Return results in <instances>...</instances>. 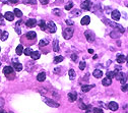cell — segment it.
Returning a JSON list of instances; mask_svg holds the SVG:
<instances>
[{"instance_id": "46", "label": "cell", "mask_w": 128, "mask_h": 113, "mask_svg": "<svg viewBox=\"0 0 128 113\" xmlns=\"http://www.w3.org/2000/svg\"><path fill=\"white\" fill-rule=\"evenodd\" d=\"M79 108H80V109L85 110V109H86V105H85V104H80V105H79Z\"/></svg>"}, {"instance_id": "25", "label": "cell", "mask_w": 128, "mask_h": 113, "mask_svg": "<svg viewBox=\"0 0 128 113\" xmlns=\"http://www.w3.org/2000/svg\"><path fill=\"white\" fill-rule=\"evenodd\" d=\"M7 38H8V32L4 31L0 34V39H1V41H6Z\"/></svg>"}, {"instance_id": "20", "label": "cell", "mask_w": 128, "mask_h": 113, "mask_svg": "<svg viewBox=\"0 0 128 113\" xmlns=\"http://www.w3.org/2000/svg\"><path fill=\"white\" fill-rule=\"evenodd\" d=\"M37 80H38V82H44L46 80V73L45 72L39 73V75H37Z\"/></svg>"}, {"instance_id": "41", "label": "cell", "mask_w": 128, "mask_h": 113, "mask_svg": "<svg viewBox=\"0 0 128 113\" xmlns=\"http://www.w3.org/2000/svg\"><path fill=\"white\" fill-rule=\"evenodd\" d=\"M122 91L123 92H127V83H125L124 85L122 86Z\"/></svg>"}, {"instance_id": "26", "label": "cell", "mask_w": 128, "mask_h": 113, "mask_svg": "<svg viewBox=\"0 0 128 113\" xmlns=\"http://www.w3.org/2000/svg\"><path fill=\"white\" fill-rule=\"evenodd\" d=\"M53 49H54V51L55 52H58L60 49H59V42L58 40H54L53 42Z\"/></svg>"}, {"instance_id": "31", "label": "cell", "mask_w": 128, "mask_h": 113, "mask_svg": "<svg viewBox=\"0 0 128 113\" xmlns=\"http://www.w3.org/2000/svg\"><path fill=\"white\" fill-rule=\"evenodd\" d=\"M32 52H33V50H32L31 48H27V49H24V50H23V53L26 54L27 56H29V55H31Z\"/></svg>"}, {"instance_id": "44", "label": "cell", "mask_w": 128, "mask_h": 113, "mask_svg": "<svg viewBox=\"0 0 128 113\" xmlns=\"http://www.w3.org/2000/svg\"><path fill=\"white\" fill-rule=\"evenodd\" d=\"M3 23H4V16L0 13V24H3Z\"/></svg>"}, {"instance_id": "51", "label": "cell", "mask_w": 128, "mask_h": 113, "mask_svg": "<svg viewBox=\"0 0 128 113\" xmlns=\"http://www.w3.org/2000/svg\"><path fill=\"white\" fill-rule=\"evenodd\" d=\"M0 1H1V2H4V3H6V2H7V0H0Z\"/></svg>"}, {"instance_id": "6", "label": "cell", "mask_w": 128, "mask_h": 113, "mask_svg": "<svg viewBox=\"0 0 128 113\" xmlns=\"http://www.w3.org/2000/svg\"><path fill=\"white\" fill-rule=\"evenodd\" d=\"M81 8L85 10H91L92 0H81Z\"/></svg>"}, {"instance_id": "39", "label": "cell", "mask_w": 128, "mask_h": 113, "mask_svg": "<svg viewBox=\"0 0 128 113\" xmlns=\"http://www.w3.org/2000/svg\"><path fill=\"white\" fill-rule=\"evenodd\" d=\"M4 106V100H3V98H0V109H2Z\"/></svg>"}, {"instance_id": "17", "label": "cell", "mask_w": 128, "mask_h": 113, "mask_svg": "<svg viewBox=\"0 0 128 113\" xmlns=\"http://www.w3.org/2000/svg\"><path fill=\"white\" fill-rule=\"evenodd\" d=\"M36 37H37V34L35 33V32H28L27 33V38L28 39V40H35L36 39Z\"/></svg>"}, {"instance_id": "34", "label": "cell", "mask_w": 128, "mask_h": 113, "mask_svg": "<svg viewBox=\"0 0 128 113\" xmlns=\"http://www.w3.org/2000/svg\"><path fill=\"white\" fill-rule=\"evenodd\" d=\"M85 61H81L80 63H79V69L80 70H83V69H85Z\"/></svg>"}, {"instance_id": "1", "label": "cell", "mask_w": 128, "mask_h": 113, "mask_svg": "<svg viewBox=\"0 0 128 113\" xmlns=\"http://www.w3.org/2000/svg\"><path fill=\"white\" fill-rule=\"evenodd\" d=\"M103 22H104L105 23H107V24H109L110 27H112V28H114V29H116V31H118L119 33H124L125 32V29L123 28L121 24H118V23H114V22H111V21H109V19H103Z\"/></svg>"}, {"instance_id": "2", "label": "cell", "mask_w": 128, "mask_h": 113, "mask_svg": "<svg viewBox=\"0 0 128 113\" xmlns=\"http://www.w3.org/2000/svg\"><path fill=\"white\" fill-rule=\"evenodd\" d=\"M42 100H43V102H44V103H46V104H47L48 106H50V107L57 108V107H59V106H60V105H59L57 102H55V101L51 100L50 98H47V97H43V98H42Z\"/></svg>"}, {"instance_id": "15", "label": "cell", "mask_w": 128, "mask_h": 113, "mask_svg": "<svg viewBox=\"0 0 128 113\" xmlns=\"http://www.w3.org/2000/svg\"><path fill=\"white\" fill-rule=\"evenodd\" d=\"M80 23H81V24H82V26H87V24H90V23H91V17L88 16V15L83 16Z\"/></svg>"}, {"instance_id": "7", "label": "cell", "mask_w": 128, "mask_h": 113, "mask_svg": "<svg viewBox=\"0 0 128 113\" xmlns=\"http://www.w3.org/2000/svg\"><path fill=\"white\" fill-rule=\"evenodd\" d=\"M115 77H116V80L121 82L122 83H126V73L124 72H117L115 75Z\"/></svg>"}, {"instance_id": "16", "label": "cell", "mask_w": 128, "mask_h": 113, "mask_svg": "<svg viewBox=\"0 0 128 113\" xmlns=\"http://www.w3.org/2000/svg\"><path fill=\"white\" fill-rule=\"evenodd\" d=\"M29 56L32 57V59H34V60H38L39 58H40V56H41V53L39 52V51H33L32 54H31Z\"/></svg>"}, {"instance_id": "35", "label": "cell", "mask_w": 128, "mask_h": 113, "mask_svg": "<svg viewBox=\"0 0 128 113\" xmlns=\"http://www.w3.org/2000/svg\"><path fill=\"white\" fill-rule=\"evenodd\" d=\"M92 113H103V110L101 109V108H93Z\"/></svg>"}, {"instance_id": "28", "label": "cell", "mask_w": 128, "mask_h": 113, "mask_svg": "<svg viewBox=\"0 0 128 113\" xmlns=\"http://www.w3.org/2000/svg\"><path fill=\"white\" fill-rule=\"evenodd\" d=\"M13 14H14V16H17V17H21V16H22V12L19 10L18 8H15V9H14Z\"/></svg>"}, {"instance_id": "49", "label": "cell", "mask_w": 128, "mask_h": 113, "mask_svg": "<svg viewBox=\"0 0 128 113\" xmlns=\"http://www.w3.org/2000/svg\"><path fill=\"white\" fill-rule=\"evenodd\" d=\"M88 53L92 54V53H93V50H92V49H88Z\"/></svg>"}, {"instance_id": "32", "label": "cell", "mask_w": 128, "mask_h": 113, "mask_svg": "<svg viewBox=\"0 0 128 113\" xmlns=\"http://www.w3.org/2000/svg\"><path fill=\"white\" fill-rule=\"evenodd\" d=\"M49 44V41L48 40H41L40 43H39V45H40V47H43V46H46Z\"/></svg>"}, {"instance_id": "29", "label": "cell", "mask_w": 128, "mask_h": 113, "mask_svg": "<svg viewBox=\"0 0 128 113\" xmlns=\"http://www.w3.org/2000/svg\"><path fill=\"white\" fill-rule=\"evenodd\" d=\"M22 52H23V47H22V45H18L16 47V54L19 56V55H21V54H22Z\"/></svg>"}, {"instance_id": "8", "label": "cell", "mask_w": 128, "mask_h": 113, "mask_svg": "<svg viewBox=\"0 0 128 113\" xmlns=\"http://www.w3.org/2000/svg\"><path fill=\"white\" fill-rule=\"evenodd\" d=\"M3 73L7 77L10 75H12V73H13V68H12V66H5V67L3 68Z\"/></svg>"}, {"instance_id": "24", "label": "cell", "mask_w": 128, "mask_h": 113, "mask_svg": "<svg viewBox=\"0 0 128 113\" xmlns=\"http://www.w3.org/2000/svg\"><path fill=\"white\" fill-rule=\"evenodd\" d=\"M37 24H39V27H40L41 30L45 31V29H46V22L44 21V19H41V21H39V22L37 23Z\"/></svg>"}, {"instance_id": "18", "label": "cell", "mask_w": 128, "mask_h": 113, "mask_svg": "<svg viewBox=\"0 0 128 113\" xmlns=\"http://www.w3.org/2000/svg\"><path fill=\"white\" fill-rule=\"evenodd\" d=\"M110 37L113 38V39H118V38H120L121 37V33H119L118 31H112L110 33Z\"/></svg>"}, {"instance_id": "14", "label": "cell", "mask_w": 128, "mask_h": 113, "mask_svg": "<svg viewBox=\"0 0 128 113\" xmlns=\"http://www.w3.org/2000/svg\"><path fill=\"white\" fill-rule=\"evenodd\" d=\"M108 108H109L110 110H112V111H116V110H118V104H117L116 102L112 101V102L109 103V105H108Z\"/></svg>"}, {"instance_id": "38", "label": "cell", "mask_w": 128, "mask_h": 113, "mask_svg": "<svg viewBox=\"0 0 128 113\" xmlns=\"http://www.w3.org/2000/svg\"><path fill=\"white\" fill-rule=\"evenodd\" d=\"M53 13L57 14V15H61V11L59 10V9H53Z\"/></svg>"}, {"instance_id": "43", "label": "cell", "mask_w": 128, "mask_h": 113, "mask_svg": "<svg viewBox=\"0 0 128 113\" xmlns=\"http://www.w3.org/2000/svg\"><path fill=\"white\" fill-rule=\"evenodd\" d=\"M65 23H68L69 26H73V24H74V23H73V22L71 21V19H66Z\"/></svg>"}, {"instance_id": "23", "label": "cell", "mask_w": 128, "mask_h": 113, "mask_svg": "<svg viewBox=\"0 0 128 113\" xmlns=\"http://www.w3.org/2000/svg\"><path fill=\"white\" fill-rule=\"evenodd\" d=\"M92 75L95 76L96 78H100V77L103 76V72H102V70H100V69H96L95 71L92 72Z\"/></svg>"}, {"instance_id": "47", "label": "cell", "mask_w": 128, "mask_h": 113, "mask_svg": "<svg viewBox=\"0 0 128 113\" xmlns=\"http://www.w3.org/2000/svg\"><path fill=\"white\" fill-rule=\"evenodd\" d=\"M8 2H10V3H12V4H15V3L18 2V0H8Z\"/></svg>"}, {"instance_id": "11", "label": "cell", "mask_w": 128, "mask_h": 113, "mask_svg": "<svg viewBox=\"0 0 128 113\" xmlns=\"http://www.w3.org/2000/svg\"><path fill=\"white\" fill-rule=\"evenodd\" d=\"M4 18L6 19V21H8V22H12L13 19H14V14H13V12H10V11H7V12H5V14H4Z\"/></svg>"}, {"instance_id": "45", "label": "cell", "mask_w": 128, "mask_h": 113, "mask_svg": "<svg viewBox=\"0 0 128 113\" xmlns=\"http://www.w3.org/2000/svg\"><path fill=\"white\" fill-rule=\"evenodd\" d=\"M40 2L43 4V5H46V4H48L49 0H40Z\"/></svg>"}, {"instance_id": "9", "label": "cell", "mask_w": 128, "mask_h": 113, "mask_svg": "<svg viewBox=\"0 0 128 113\" xmlns=\"http://www.w3.org/2000/svg\"><path fill=\"white\" fill-rule=\"evenodd\" d=\"M111 16H112V18H113V21H119L120 19V12H119V10H113L112 12H111Z\"/></svg>"}, {"instance_id": "3", "label": "cell", "mask_w": 128, "mask_h": 113, "mask_svg": "<svg viewBox=\"0 0 128 113\" xmlns=\"http://www.w3.org/2000/svg\"><path fill=\"white\" fill-rule=\"evenodd\" d=\"M57 30V28H56V24L54 23L53 22H49L48 23H46V29H45V31H47L48 33H55Z\"/></svg>"}, {"instance_id": "52", "label": "cell", "mask_w": 128, "mask_h": 113, "mask_svg": "<svg viewBox=\"0 0 128 113\" xmlns=\"http://www.w3.org/2000/svg\"><path fill=\"white\" fill-rule=\"evenodd\" d=\"M1 33H2V32H1V30H0V34H1Z\"/></svg>"}, {"instance_id": "12", "label": "cell", "mask_w": 128, "mask_h": 113, "mask_svg": "<svg viewBox=\"0 0 128 113\" xmlns=\"http://www.w3.org/2000/svg\"><path fill=\"white\" fill-rule=\"evenodd\" d=\"M77 94H76V92H70L69 94H68V100H69V102H74L76 99H77Z\"/></svg>"}, {"instance_id": "42", "label": "cell", "mask_w": 128, "mask_h": 113, "mask_svg": "<svg viewBox=\"0 0 128 113\" xmlns=\"http://www.w3.org/2000/svg\"><path fill=\"white\" fill-rule=\"evenodd\" d=\"M27 2L29 3V4H33V5H34V4L37 3V0H27Z\"/></svg>"}, {"instance_id": "30", "label": "cell", "mask_w": 128, "mask_h": 113, "mask_svg": "<svg viewBox=\"0 0 128 113\" xmlns=\"http://www.w3.org/2000/svg\"><path fill=\"white\" fill-rule=\"evenodd\" d=\"M63 56H56L55 58H54V63H59V62H61L63 61Z\"/></svg>"}, {"instance_id": "13", "label": "cell", "mask_w": 128, "mask_h": 113, "mask_svg": "<svg viewBox=\"0 0 128 113\" xmlns=\"http://www.w3.org/2000/svg\"><path fill=\"white\" fill-rule=\"evenodd\" d=\"M12 68H13L14 70H16V71H21L22 69V65L19 62L13 61V63H12Z\"/></svg>"}, {"instance_id": "37", "label": "cell", "mask_w": 128, "mask_h": 113, "mask_svg": "<svg viewBox=\"0 0 128 113\" xmlns=\"http://www.w3.org/2000/svg\"><path fill=\"white\" fill-rule=\"evenodd\" d=\"M92 105H86V112L85 113H91L92 112Z\"/></svg>"}, {"instance_id": "27", "label": "cell", "mask_w": 128, "mask_h": 113, "mask_svg": "<svg viewBox=\"0 0 128 113\" xmlns=\"http://www.w3.org/2000/svg\"><path fill=\"white\" fill-rule=\"evenodd\" d=\"M68 75H69L70 80H74L75 76H76V73L73 69H69V71H68Z\"/></svg>"}, {"instance_id": "36", "label": "cell", "mask_w": 128, "mask_h": 113, "mask_svg": "<svg viewBox=\"0 0 128 113\" xmlns=\"http://www.w3.org/2000/svg\"><path fill=\"white\" fill-rule=\"evenodd\" d=\"M73 7V3H69V4H67V5L65 6V10H70V9Z\"/></svg>"}, {"instance_id": "50", "label": "cell", "mask_w": 128, "mask_h": 113, "mask_svg": "<svg viewBox=\"0 0 128 113\" xmlns=\"http://www.w3.org/2000/svg\"><path fill=\"white\" fill-rule=\"evenodd\" d=\"M0 113H7L6 111H4L3 109H0Z\"/></svg>"}, {"instance_id": "33", "label": "cell", "mask_w": 128, "mask_h": 113, "mask_svg": "<svg viewBox=\"0 0 128 113\" xmlns=\"http://www.w3.org/2000/svg\"><path fill=\"white\" fill-rule=\"evenodd\" d=\"M115 75H116V73H115L114 71H108L107 77H109V78H111V80H112L113 77H115Z\"/></svg>"}, {"instance_id": "21", "label": "cell", "mask_w": 128, "mask_h": 113, "mask_svg": "<svg viewBox=\"0 0 128 113\" xmlns=\"http://www.w3.org/2000/svg\"><path fill=\"white\" fill-rule=\"evenodd\" d=\"M116 60H117L118 63L122 64V63L126 62V56H125V55H122V54H121V55H119V56L117 57V59H116Z\"/></svg>"}, {"instance_id": "4", "label": "cell", "mask_w": 128, "mask_h": 113, "mask_svg": "<svg viewBox=\"0 0 128 113\" xmlns=\"http://www.w3.org/2000/svg\"><path fill=\"white\" fill-rule=\"evenodd\" d=\"M73 33H74V30H73L72 28H67L65 30L63 31V37L64 39H66V40H69V39L73 36Z\"/></svg>"}, {"instance_id": "40", "label": "cell", "mask_w": 128, "mask_h": 113, "mask_svg": "<svg viewBox=\"0 0 128 113\" xmlns=\"http://www.w3.org/2000/svg\"><path fill=\"white\" fill-rule=\"evenodd\" d=\"M71 60L72 61H76L77 60V55H76V54H72V55H71Z\"/></svg>"}, {"instance_id": "5", "label": "cell", "mask_w": 128, "mask_h": 113, "mask_svg": "<svg viewBox=\"0 0 128 113\" xmlns=\"http://www.w3.org/2000/svg\"><path fill=\"white\" fill-rule=\"evenodd\" d=\"M85 38H86V40L90 42V43L93 42V41H95V39H96L95 33H92V32L90 31V30H86V31L85 32Z\"/></svg>"}, {"instance_id": "10", "label": "cell", "mask_w": 128, "mask_h": 113, "mask_svg": "<svg viewBox=\"0 0 128 113\" xmlns=\"http://www.w3.org/2000/svg\"><path fill=\"white\" fill-rule=\"evenodd\" d=\"M26 26L28 28H35L37 26V21H36L35 18H29L28 21H27Z\"/></svg>"}, {"instance_id": "48", "label": "cell", "mask_w": 128, "mask_h": 113, "mask_svg": "<svg viewBox=\"0 0 128 113\" xmlns=\"http://www.w3.org/2000/svg\"><path fill=\"white\" fill-rule=\"evenodd\" d=\"M28 64L31 66V67H33L34 66V64H33V62H28ZM28 71H31V68H28Z\"/></svg>"}, {"instance_id": "19", "label": "cell", "mask_w": 128, "mask_h": 113, "mask_svg": "<svg viewBox=\"0 0 128 113\" xmlns=\"http://www.w3.org/2000/svg\"><path fill=\"white\" fill-rule=\"evenodd\" d=\"M93 87H95L93 85H85V86L81 87V91H82L83 93H86V92H88L90 90H92Z\"/></svg>"}, {"instance_id": "22", "label": "cell", "mask_w": 128, "mask_h": 113, "mask_svg": "<svg viewBox=\"0 0 128 113\" xmlns=\"http://www.w3.org/2000/svg\"><path fill=\"white\" fill-rule=\"evenodd\" d=\"M102 83H103V86H105V87H109V86H111V83H112V80L109 78V77H106V78L103 80Z\"/></svg>"}, {"instance_id": "53", "label": "cell", "mask_w": 128, "mask_h": 113, "mask_svg": "<svg viewBox=\"0 0 128 113\" xmlns=\"http://www.w3.org/2000/svg\"><path fill=\"white\" fill-rule=\"evenodd\" d=\"M0 65H1V62H0Z\"/></svg>"}]
</instances>
